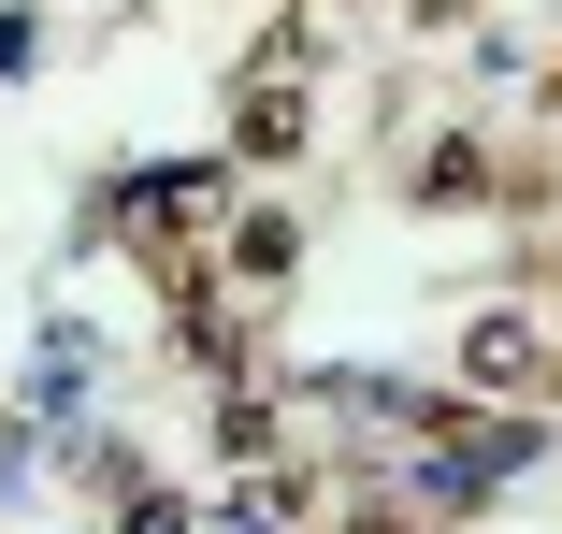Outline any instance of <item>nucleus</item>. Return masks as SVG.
I'll list each match as a JSON object with an SVG mask.
<instances>
[{"label": "nucleus", "mask_w": 562, "mask_h": 534, "mask_svg": "<svg viewBox=\"0 0 562 534\" xmlns=\"http://www.w3.org/2000/svg\"><path fill=\"white\" fill-rule=\"evenodd\" d=\"M232 145H246V159H289V145H303V73H274V87L232 101Z\"/></svg>", "instance_id": "nucleus-1"}, {"label": "nucleus", "mask_w": 562, "mask_h": 534, "mask_svg": "<svg viewBox=\"0 0 562 534\" xmlns=\"http://www.w3.org/2000/svg\"><path fill=\"white\" fill-rule=\"evenodd\" d=\"M462 376H491V390H533V318H476V333H462Z\"/></svg>", "instance_id": "nucleus-2"}]
</instances>
